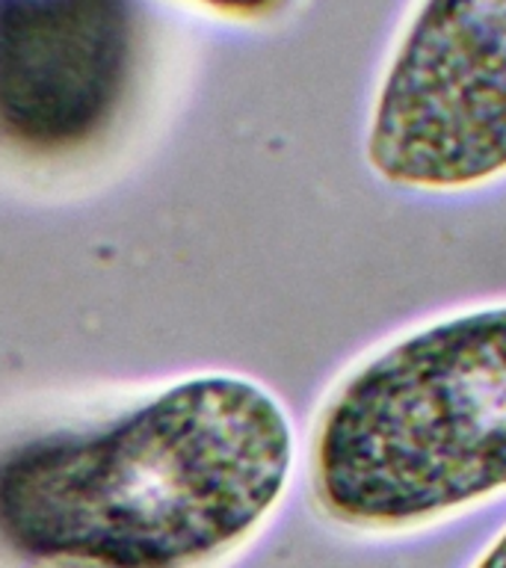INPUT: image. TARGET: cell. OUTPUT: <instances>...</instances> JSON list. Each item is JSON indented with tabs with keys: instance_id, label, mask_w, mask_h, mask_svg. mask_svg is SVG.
<instances>
[{
	"instance_id": "obj_1",
	"label": "cell",
	"mask_w": 506,
	"mask_h": 568,
	"mask_svg": "<svg viewBox=\"0 0 506 568\" xmlns=\"http://www.w3.org/2000/svg\"><path fill=\"white\" fill-rule=\"evenodd\" d=\"M296 459L291 412L264 382L186 376L0 453V545L27 566L213 568L273 521Z\"/></svg>"
},
{
	"instance_id": "obj_2",
	"label": "cell",
	"mask_w": 506,
	"mask_h": 568,
	"mask_svg": "<svg viewBox=\"0 0 506 568\" xmlns=\"http://www.w3.org/2000/svg\"><path fill=\"white\" fill-rule=\"evenodd\" d=\"M314 513L355 539H408L506 497V300L417 320L355 355L305 444Z\"/></svg>"
},
{
	"instance_id": "obj_3",
	"label": "cell",
	"mask_w": 506,
	"mask_h": 568,
	"mask_svg": "<svg viewBox=\"0 0 506 568\" xmlns=\"http://www.w3.org/2000/svg\"><path fill=\"white\" fill-rule=\"evenodd\" d=\"M364 166L412 199L506 184V0H412L373 87Z\"/></svg>"
},
{
	"instance_id": "obj_4",
	"label": "cell",
	"mask_w": 506,
	"mask_h": 568,
	"mask_svg": "<svg viewBox=\"0 0 506 568\" xmlns=\"http://www.w3.org/2000/svg\"><path fill=\"white\" fill-rule=\"evenodd\" d=\"M131 57L128 0H0V133L78 145L113 113Z\"/></svg>"
},
{
	"instance_id": "obj_5",
	"label": "cell",
	"mask_w": 506,
	"mask_h": 568,
	"mask_svg": "<svg viewBox=\"0 0 506 568\" xmlns=\"http://www.w3.org/2000/svg\"><path fill=\"white\" fill-rule=\"evenodd\" d=\"M231 24H273L296 7V0H184Z\"/></svg>"
},
{
	"instance_id": "obj_6",
	"label": "cell",
	"mask_w": 506,
	"mask_h": 568,
	"mask_svg": "<svg viewBox=\"0 0 506 568\" xmlns=\"http://www.w3.org/2000/svg\"><path fill=\"white\" fill-rule=\"evenodd\" d=\"M468 568H506V524L477 550Z\"/></svg>"
},
{
	"instance_id": "obj_7",
	"label": "cell",
	"mask_w": 506,
	"mask_h": 568,
	"mask_svg": "<svg viewBox=\"0 0 506 568\" xmlns=\"http://www.w3.org/2000/svg\"><path fill=\"white\" fill-rule=\"evenodd\" d=\"M27 568H74V566H57V562H33V566Z\"/></svg>"
}]
</instances>
